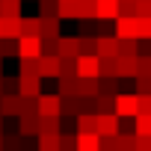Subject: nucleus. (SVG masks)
Segmentation results:
<instances>
[{
	"mask_svg": "<svg viewBox=\"0 0 151 151\" xmlns=\"http://www.w3.org/2000/svg\"><path fill=\"white\" fill-rule=\"evenodd\" d=\"M36 116L39 119H59L62 116V98L59 95H39L36 98Z\"/></svg>",
	"mask_w": 151,
	"mask_h": 151,
	"instance_id": "nucleus-1",
	"label": "nucleus"
},
{
	"mask_svg": "<svg viewBox=\"0 0 151 151\" xmlns=\"http://www.w3.org/2000/svg\"><path fill=\"white\" fill-rule=\"evenodd\" d=\"M15 47H18V59H39L42 56V39L39 36H21L18 42H15Z\"/></svg>",
	"mask_w": 151,
	"mask_h": 151,
	"instance_id": "nucleus-2",
	"label": "nucleus"
},
{
	"mask_svg": "<svg viewBox=\"0 0 151 151\" xmlns=\"http://www.w3.org/2000/svg\"><path fill=\"white\" fill-rule=\"evenodd\" d=\"M95 133L98 136H116L122 130V119L116 113H95Z\"/></svg>",
	"mask_w": 151,
	"mask_h": 151,
	"instance_id": "nucleus-3",
	"label": "nucleus"
},
{
	"mask_svg": "<svg viewBox=\"0 0 151 151\" xmlns=\"http://www.w3.org/2000/svg\"><path fill=\"white\" fill-rule=\"evenodd\" d=\"M116 116L119 119H133L136 116V92H119L116 95Z\"/></svg>",
	"mask_w": 151,
	"mask_h": 151,
	"instance_id": "nucleus-4",
	"label": "nucleus"
},
{
	"mask_svg": "<svg viewBox=\"0 0 151 151\" xmlns=\"http://www.w3.org/2000/svg\"><path fill=\"white\" fill-rule=\"evenodd\" d=\"M56 56H59V59H77V56H80L77 36H59V42H56Z\"/></svg>",
	"mask_w": 151,
	"mask_h": 151,
	"instance_id": "nucleus-5",
	"label": "nucleus"
},
{
	"mask_svg": "<svg viewBox=\"0 0 151 151\" xmlns=\"http://www.w3.org/2000/svg\"><path fill=\"white\" fill-rule=\"evenodd\" d=\"M18 95L36 101L42 95V77H21V74H18Z\"/></svg>",
	"mask_w": 151,
	"mask_h": 151,
	"instance_id": "nucleus-6",
	"label": "nucleus"
},
{
	"mask_svg": "<svg viewBox=\"0 0 151 151\" xmlns=\"http://www.w3.org/2000/svg\"><path fill=\"white\" fill-rule=\"evenodd\" d=\"M119 0H95V21H116Z\"/></svg>",
	"mask_w": 151,
	"mask_h": 151,
	"instance_id": "nucleus-7",
	"label": "nucleus"
},
{
	"mask_svg": "<svg viewBox=\"0 0 151 151\" xmlns=\"http://www.w3.org/2000/svg\"><path fill=\"white\" fill-rule=\"evenodd\" d=\"M77 77L98 80V56H77Z\"/></svg>",
	"mask_w": 151,
	"mask_h": 151,
	"instance_id": "nucleus-8",
	"label": "nucleus"
},
{
	"mask_svg": "<svg viewBox=\"0 0 151 151\" xmlns=\"http://www.w3.org/2000/svg\"><path fill=\"white\" fill-rule=\"evenodd\" d=\"M98 39V59L119 56V39L116 36H95Z\"/></svg>",
	"mask_w": 151,
	"mask_h": 151,
	"instance_id": "nucleus-9",
	"label": "nucleus"
},
{
	"mask_svg": "<svg viewBox=\"0 0 151 151\" xmlns=\"http://www.w3.org/2000/svg\"><path fill=\"white\" fill-rule=\"evenodd\" d=\"M116 77L119 80L136 77V56H116Z\"/></svg>",
	"mask_w": 151,
	"mask_h": 151,
	"instance_id": "nucleus-10",
	"label": "nucleus"
},
{
	"mask_svg": "<svg viewBox=\"0 0 151 151\" xmlns=\"http://www.w3.org/2000/svg\"><path fill=\"white\" fill-rule=\"evenodd\" d=\"M0 116H21V95H0Z\"/></svg>",
	"mask_w": 151,
	"mask_h": 151,
	"instance_id": "nucleus-11",
	"label": "nucleus"
},
{
	"mask_svg": "<svg viewBox=\"0 0 151 151\" xmlns=\"http://www.w3.org/2000/svg\"><path fill=\"white\" fill-rule=\"evenodd\" d=\"M59 18H39V39H59Z\"/></svg>",
	"mask_w": 151,
	"mask_h": 151,
	"instance_id": "nucleus-12",
	"label": "nucleus"
},
{
	"mask_svg": "<svg viewBox=\"0 0 151 151\" xmlns=\"http://www.w3.org/2000/svg\"><path fill=\"white\" fill-rule=\"evenodd\" d=\"M116 39H136V18H116Z\"/></svg>",
	"mask_w": 151,
	"mask_h": 151,
	"instance_id": "nucleus-13",
	"label": "nucleus"
},
{
	"mask_svg": "<svg viewBox=\"0 0 151 151\" xmlns=\"http://www.w3.org/2000/svg\"><path fill=\"white\" fill-rule=\"evenodd\" d=\"M39 77H59V56H39Z\"/></svg>",
	"mask_w": 151,
	"mask_h": 151,
	"instance_id": "nucleus-14",
	"label": "nucleus"
},
{
	"mask_svg": "<svg viewBox=\"0 0 151 151\" xmlns=\"http://www.w3.org/2000/svg\"><path fill=\"white\" fill-rule=\"evenodd\" d=\"M18 133L21 136H39V116H18Z\"/></svg>",
	"mask_w": 151,
	"mask_h": 151,
	"instance_id": "nucleus-15",
	"label": "nucleus"
},
{
	"mask_svg": "<svg viewBox=\"0 0 151 151\" xmlns=\"http://www.w3.org/2000/svg\"><path fill=\"white\" fill-rule=\"evenodd\" d=\"M36 151H59V136L56 133H39L36 136Z\"/></svg>",
	"mask_w": 151,
	"mask_h": 151,
	"instance_id": "nucleus-16",
	"label": "nucleus"
},
{
	"mask_svg": "<svg viewBox=\"0 0 151 151\" xmlns=\"http://www.w3.org/2000/svg\"><path fill=\"white\" fill-rule=\"evenodd\" d=\"M116 151H136V133H133V130H119V136H116Z\"/></svg>",
	"mask_w": 151,
	"mask_h": 151,
	"instance_id": "nucleus-17",
	"label": "nucleus"
},
{
	"mask_svg": "<svg viewBox=\"0 0 151 151\" xmlns=\"http://www.w3.org/2000/svg\"><path fill=\"white\" fill-rule=\"evenodd\" d=\"M95 113H83V116H77L74 122H77V136H86V133H95Z\"/></svg>",
	"mask_w": 151,
	"mask_h": 151,
	"instance_id": "nucleus-18",
	"label": "nucleus"
},
{
	"mask_svg": "<svg viewBox=\"0 0 151 151\" xmlns=\"http://www.w3.org/2000/svg\"><path fill=\"white\" fill-rule=\"evenodd\" d=\"M77 95L95 101V98H98V80H83V77H77Z\"/></svg>",
	"mask_w": 151,
	"mask_h": 151,
	"instance_id": "nucleus-19",
	"label": "nucleus"
},
{
	"mask_svg": "<svg viewBox=\"0 0 151 151\" xmlns=\"http://www.w3.org/2000/svg\"><path fill=\"white\" fill-rule=\"evenodd\" d=\"M18 18H0V39H18Z\"/></svg>",
	"mask_w": 151,
	"mask_h": 151,
	"instance_id": "nucleus-20",
	"label": "nucleus"
},
{
	"mask_svg": "<svg viewBox=\"0 0 151 151\" xmlns=\"http://www.w3.org/2000/svg\"><path fill=\"white\" fill-rule=\"evenodd\" d=\"M80 56H98V39L95 36H77Z\"/></svg>",
	"mask_w": 151,
	"mask_h": 151,
	"instance_id": "nucleus-21",
	"label": "nucleus"
},
{
	"mask_svg": "<svg viewBox=\"0 0 151 151\" xmlns=\"http://www.w3.org/2000/svg\"><path fill=\"white\" fill-rule=\"evenodd\" d=\"M56 18H59V21H65V18H74V21H77V0H59Z\"/></svg>",
	"mask_w": 151,
	"mask_h": 151,
	"instance_id": "nucleus-22",
	"label": "nucleus"
},
{
	"mask_svg": "<svg viewBox=\"0 0 151 151\" xmlns=\"http://www.w3.org/2000/svg\"><path fill=\"white\" fill-rule=\"evenodd\" d=\"M0 18H21V0H0Z\"/></svg>",
	"mask_w": 151,
	"mask_h": 151,
	"instance_id": "nucleus-23",
	"label": "nucleus"
},
{
	"mask_svg": "<svg viewBox=\"0 0 151 151\" xmlns=\"http://www.w3.org/2000/svg\"><path fill=\"white\" fill-rule=\"evenodd\" d=\"M18 33L21 36H39V15L36 18H18Z\"/></svg>",
	"mask_w": 151,
	"mask_h": 151,
	"instance_id": "nucleus-24",
	"label": "nucleus"
},
{
	"mask_svg": "<svg viewBox=\"0 0 151 151\" xmlns=\"http://www.w3.org/2000/svg\"><path fill=\"white\" fill-rule=\"evenodd\" d=\"M119 77H98V95H119Z\"/></svg>",
	"mask_w": 151,
	"mask_h": 151,
	"instance_id": "nucleus-25",
	"label": "nucleus"
},
{
	"mask_svg": "<svg viewBox=\"0 0 151 151\" xmlns=\"http://www.w3.org/2000/svg\"><path fill=\"white\" fill-rule=\"evenodd\" d=\"M95 113H116V95H98L95 98Z\"/></svg>",
	"mask_w": 151,
	"mask_h": 151,
	"instance_id": "nucleus-26",
	"label": "nucleus"
},
{
	"mask_svg": "<svg viewBox=\"0 0 151 151\" xmlns=\"http://www.w3.org/2000/svg\"><path fill=\"white\" fill-rule=\"evenodd\" d=\"M39 133H62V119H39Z\"/></svg>",
	"mask_w": 151,
	"mask_h": 151,
	"instance_id": "nucleus-27",
	"label": "nucleus"
},
{
	"mask_svg": "<svg viewBox=\"0 0 151 151\" xmlns=\"http://www.w3.org/2000/svg\"><path fill=\"white\" fill-rule=\"evenodd\" d=\"M133 133L136 136H151V116H133Z\"/></svg>",
	"mask_w": 151,
	"mask_h": 151,
	"instance_id": "nucleus-28",
	"label": "nucleus"
},
{
	"mask_svg": "<svg viewBox=\"0 0 151 151\" xmlns=\"http://www.w3.org/2000/svg\"><path fill=\"white\" fill-rule=\"evenodd\" d=\"M136 53H139L136 39H119V56H136Z\"/></svg>",
	"mask_w": 151,
	"mask_h": 151,
	"instance_id": "nucleus-29",
	"label": "nucleus"
},
{
	"mask_svg": "<svg viewBox=\"0 0 151 151\" xmlns=\"http://www.w3.org/2000/svg\"><path fill=\"white\" fill-rule=\"evenodd\" d=\"M59 0H39V18H56Z\"/></svg>",
	"mask_w": 151,
	"mask_h": 151,
	"instance_id": "nucleus-30",
	"label": "nucleus"
},
{
	"mask_svg": "<svg viewBox=\"0 0 151 151\" xmlns=\"http://www.w3.org/2000/svg\"><path fill=\"white\" fill-rule=\"evenodd\" d=\"M136 77H151V53L136 56Z\"/></svg>",
	"mask_w": 151,
	"mask_h": 151,
	"instance_id": "nucleus-31",
	"label": "nucleus"
},
{
	"mask_svg": "<svg viewBox=\"0 0 151 151\" xmlns=\"http://www.w3.org/2000/svg\"><path fill=\"white\" fill-rule=\"evenodd\" d=\"M136 39L151 42V18H136Z\"/></svg>",
	"mask_w": 151,
	"mask_h": 151,
	"instance_id": "nucleus-32",
	"label": "nucleus"
},
{
	"mask_svg": "<svg viewBox=\"0 0 151 151\" xmlns=\"http://www.w3.org/2000/svg\"><path fill=\"white\" fill-rule=\"evenodd\" d=\"M77 151H98V133L77 136Z\"/></svg>",
	"mask_w": 151,
	"mask_h": 151,
	"instance_id": "nucleus-33",
	"label": "nucleus"
},
{
	"mask_svg": "<svg viewBox=\"0 0 151 151\" xmlns=\"http://www.w3.org/2000/svg\"><path fill=\"white\" fill-rule=\"evenodd\" d=\"M21 62V77H39V59H18Z\"/></svg>",
	"mask_w": 151,
	"mask_h": 151,
	"instance_id": "nucleus-34",
	"label": "nucleus"
},
{
	"mask_svg": "<svg viewBox=\"0 0 151 151\" xmlns=\"http://www.w3.org/2000/svg\"><path fill=\"white\" fill-rule=\"evenodd\" d=\"M98 77H116V56L98 59Z\"/></svg>",
	"mask_w": 151,
	"mask_h": 151,
	"instance_id": "nucleus-35",
	"label": "nucleus"
},
{
	"mask_svg": "<svg viewBox=\"0 0 151 151\" xmlns=\"http://www.w3.org/2000/svg\"><path fill=\"white\" fill-rule=\"evenodd\" d=\"M59 151H77V133H59Z\"/></svg>",
	"mask_w": 151,
	"mask_h": 151,
	"instance_id": "nucleus-36",
	"label": "nucleus"
},
{
	"mask_svg": "<svg viewBox=\"0 0 151 151\" xmlns=\"http://www.w3.org/2000/svg\"><path fill=\"white\" fill-rule=\"evenodd\" d=\"M59 77H77V59H59Z\"/></svg>",
	"mask_w": 151,
	"mask_h": 151,
	"instance_id": "nucleus-37",
	"label": "nucleus"
},
{
	"mask_svg": "<svg viewBox=\"0 0 151 151\" xmlns=\"http://www.w3.org/2000/svg\"><path fill=\"white\" fill-rule=\"evenodd\" d=\"M136 116H151V95H136Z\"/></svg>",
	"mask_w": 151,
	"mask_h": 151,
	"instance_id": "nucleus-38",
	"label": "nucleus"
},
{
	"mask_svg": "<svg viewBox=\"0 0 151 151\" xmlns=\"http://www.w3.org/2000/svg\"><path fill=\"white\" fill-rule=\"evenodd\" d=\"M136 18H151V0H133Z\"/></svg>",
	"mask_w": 151,
	"mask_h": 151,
	"instance_id": "nucleus-39",
	"label": "nucleus"
},
{
	"mask_svg": "<svg viewBox=\"0 0 151 151\" xmlns=\"http://www.w3.org/2000/svg\"><path fill=\"white\" fill-rule=\"evenodd\" d=\"M15 42H18V39H15ZM15 42H12V39H0V59H3V56H12V53H18Z\"/></svg>",
	"mask_w": 151,
	"mask_h": 151,
	"instance_id": "nucleus-40",
	"label": "nucleus"
},
{
	"mask_svg": "<svg viewBox=\"0 0 151 151\" xmlns=\"http://www.w3.org/2000/svg\"><path fill=\"white\" fill-rule=\"evenodd\" d=\"M56 42L59 39H42V56H56Z\"/></svg>",
	"mask_w": 151,
	"mask_h": 151,
	"instance_id": "nucleus-41",
	"label": "nucleus"
},
{
	"mask_svg": "<svg viewBox=\"0 0 151 151\" xmlns=\"http://www.w3.org/2000/svg\"><path fill=\"white\" fill-rule=\"evenodd\" d=\"M136 80V95H151V77H133Z\"/></svg>",
	"mask_w": 151,
	"mask_h": 151,
	"instance_id": "nucleus-42",
	"label": "nucleus"
},
{
	"mask_svg": "<svg viewBox=\"0 0 151 151\" xmlns=\"http://www.w3.org/2000/svg\"><path fill=\"white\" fill-rule=\"evenodd\" d=\"M116 136H98V151H116Z\"/></svg>",
	"mask_w": 151,
	"mask_h": 151,
	"instance_id": "nucleus-43",
	"label": "nucleus"
},
{
	"mask_svg": "<svg viewBox=\"0 0 151 151\" xmlns=\"http://www.w3.org/2000/svg\"><path fill=\"white\" fill-rule=\"evenodd\" d=\"M18 139H21V136H3L0 151H18Z\"/></svg>",
	"mask_w": 151,
	"mask_h": 151,
	"instance_id": "nucleus-44",
	"label": "nucleus"
},
{
	"mask_svg": "<svg viewBox=\"0 0 151 151\" xmlns=\"http://www.w3.org/2000/svg\"><path fill=\"white\" fill-rule=\"evenodd\" d=\"M77 36H95V21H80V33Z\"/></svg>",
	"mask_w": 151,
	"mask_h": 151,
	"instance_id": "nucleus-45",
	"label": "nucleus"
},
{
	"mask_svg": "<svg viewBox=\"0 0 151 151\" xmlns=\"http://www.w3.org/2000/svg\"><path fill=\"white\" fill-rule=\"evenodd\" d=\"M136 151H151V136H136Z\"/></svg>",
	"mask_w": 151,
	"mask_h": 151,
	"instance_id": "nucleus-46",
	"label": "nucleus"
},
{
	"mask_svg": "<svg viewBox=\"0 0 151 151\" xmlns=\"http://www.w3.org/2000/svg\"><path fill=\"white\" fill-rule=\"evenodd\" d=\"M0 77H3V59H0Z\"/></svg>",
	"mask_w": 151,
	"mask_h": 151,
	"instance_id": "nucleus-47",
	"label": "nucleus"
},
{
	"mask_svg": "<svg viewBox=\"0 0 151 151\" xmlns=\"http://www.w3.org/2000/svg\"><path fill=\"white\" fill-rule=\"evenodd\" d=\"M0 130H3V116H0Z\"/></svg>",
	"mask_w": 151,
	"mask_h": 151,
	"instance_id": "nucleus-48",
	"label": "nucleus"
},
{
	"mask_svg": "<svg viewBox=\"0 0 151 151\" xmlns=\"http://www.w3.org/2000/svg\"><path fill=\"white\" fill-rule=\"evenodd\" d=\"M0 142H3V130H0Z\"/></svg>",
	"mask_w": 151,
	"mask_h": 151,
	"instance_id": "nucleus-49",
	"label": "nucleus"
},
{
	"mask_svg": "<svg viewBox=\"0 0 151 151\" xmlns=\"http://www.w3.org/2000/svg\"><path fill=\"white\" fill-rule=\"evenodd\" d=\"M0 95H3V86H0Z\"/></svg>",
	"mask_w": 151,
	"mask_h": 151,
	"instance_id": "nucleus-50",
	"label": "nucleus"
},
{
	"mask_svg": "<svg viewBox=\"0 0 151 151\" xmlns=\"http://www.w3.org/2000/svg\"><path fill=\"white\" fill-rule=\"evenodd\" d=\"M119 3H127V0H119Z\"/></svg>",
	"mask_w": 151,
	"mask_h": 151,
	"instance_id": "nucleus-51",
	"label": "nucleus"
}]
</instances>
